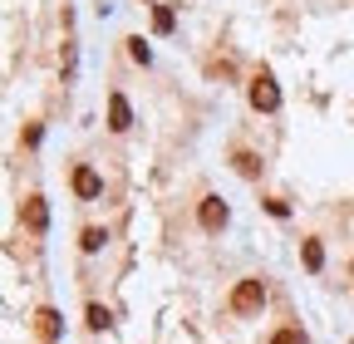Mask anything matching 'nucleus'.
<instances>
[{"label": "nucleus", "mask_w": 354, "mask_h": 344, "mask_svg": "<svg viewBox=\"0 0 354 344\" xmlns=\"http://www.w3.org/2000/svg\"><path fill=\"white\" fill-rule=\"evenodd\" d=\"M74 192L88 202V197H99L104 192V178H99V172L94 167H74Z\"/></svg>", "instance_id": "4"}, {"label": "nucleus", "mask_w": 354, "mask_h": 344, "mask_svg": "<svg viewBox=\"0 0 354 344\" xmlns=\"http://www.w3.org/2000/svg\"><path fill=\"white\" fill-rule=\"evenodd\" d=\"M271 344H305V334H300V329H276Z\"/></svg>", "instance_id": "13"}, {"label": "nucleus", "mask_w": 354, "mask_h": 344, "mask_svg": "<svg viewBox=\"0 0 354 344\" xmlns=\"http://www.w3.org/2000/svg\"><path fill=\"white\" fill-rule=\"evenodd\" d=\"M232 162H236V172H241V178H256V172H261V157H256V153H236Z\"/></svg>", "instance_id": "9"}, {"label": "nucleus", "mask_w": 354, "mask_h": 344, "mask_svg": "<svg viewBox=\"0 0 354 344\" xmlns=\"http://www.w3.org/2000/svg\"><path fill=\"white\" fill-rule=\"evenodd\" d=\"M261 305H266V285H261V280H241V285L232 290V310H236V315H256Z\"/></svg>", "instance_id": "1"}, {"label": "nucleus", "mask_w": 354, "mask_h": 344, "mask_svg": "<svg viewBox=\"0 0 354 344\" xmlns=\"http://www.w3.org/2000/svg\"><path fill=\"white\" fill-rule=\"evenodd\" d=\"M88 329H109V310L104 305H88Z\"/></svg>", "instance_id": "12"}, {"label": "nucleus", "mask_w": 354, "mask_h": 344, "mask_svg": "<svg viewBox=\"0 0 354 344\" xmlns=\"http://www.w3.org/2000/svg\"><path fill=\"white\" fill-rule=\"evenodd\" d=\"M251 108H261V113H276L281 108V89H276L271 74H256L251 79Z\"/></svg>", "instance_id": "2"}, {"label": "nucleus", "mask_w": 354, "mask_h": 344, "mask_svg": "<svg viewBox=\"0 0 354 344\" xmlns=\"http://www.w3.org/2000/svg\"><path fill=\"white\" fill-rule=\"evenodd\" d=\"M128 123H133V108H128L123 94H113L109 99V128H113V133H128Z\"/></svg>", "instance_id": "5"}, {"label": "nucleus", "mask_w": 354, "mask_h": 344, "mask_svg": "<svg viewBox=\"0 0 354 344\" xmlns=\"http://www.w3.org/2000/svg\"><path fill=\"white\" fill-rule=\"evenodd\" d=\"M300 256H305V266H310V271H320V266H325V251H320V241H305V246H300Z\"/></svg>", "instance_id": "8"}, {"label": "nucleus", "mask_w": 354, "mask_h": 344, "mask_svg": "<svg viewBox=\"0 0 354 344\" xmlns=\"http://www.w3.org/2000/svg\"><path fill=\"white\" fill-rule=\"evenodd\" d=\"M35 334H39V339H59V315H55V310H39V315H35Z\"/></svg>", "instance_id": "7"}, {"label": "nucleus", "mask_w": 354, "mask_h": 344, "mask_svg": "<svg viewBox=\"0 0 354 344\" xmlns=\"http://www.w3.org/2000/svg\"><path fill=\"white\" fill-rule=\"evenodd\" d=\"M153 30H158V35H167V30H172V10H167V6H158V10H153Z\"/></svg>", "instance_id": "11"}, {"label": "nucleus", "mask_w": 354, "mask_h": 344, "mask_svg": "<svg viewBox=\"0 0 354 344\" xmlns=\"http://www.w3.org/2000/svg\"><path fill=\"white\" fill-rule=\"evenodd\" d=\"M25 222H30V231H44V227H50V211H44V197H30V202H25Z\"/></svg>", "instance_id": "6"}, {"label": "nucleus", "mask_w": 354, "mask_h": 344, "mask_svg": "<svg viewBox=\"0 0 354 344\" xmlns=\"http://www.w3.org/2000/svg\"><path fill=\"white\" fill-rule=\"evenodd\" d=\"M104 241H109V236H104V231H99V227H88V231H84V241H79V246H84V251H104Z\"/></svg>", "instance_id": "10"}, {"label": "nucleus", "mask_w": 354, "mask_h": 344, "mask_svg": "<svg viewBox=\"0 0 354 344\" xmlns=\"http://www.w3.org/2000/svg\"><path fill=\"white\" fill-rule=\"evenodd\" d=\"M128 55H133V59H138V64H148V59H153V55H148V45H143V39H128Z\"/></svg>", "instance_id": "14"}, {"label": "nucleus", "mask_w": 354, "mask_h": 344, "mask_svg": "<svg viewBox=\"0 0 354 344\" xmlns=\"http://www.w3.org/2000/svg\"><path fill=\"white\" fill-rule=\"evenodd\" d=\"M197 222H202L207 231H221V227H227V202H221V197H202Z\"/></svg>", "instance_id": "3"}]
</instances>
